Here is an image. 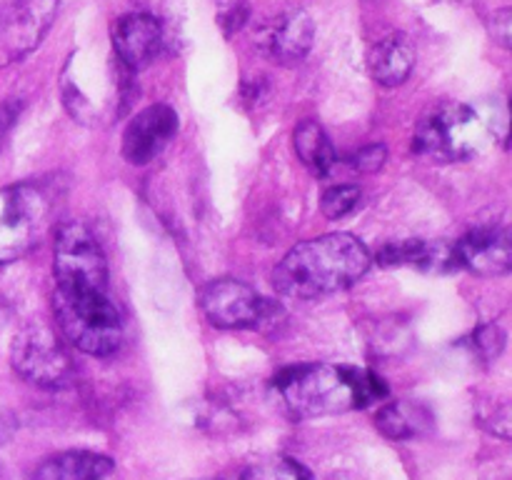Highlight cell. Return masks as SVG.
Masks as SVG:
<instances>
[{
	"instance_id": "cell-25",
	"label": "cell",
	"mask_w": 512,
	"mask_h": 480,
	"mask_svg": "<svg viewBox=\"0 0 512 480\" xmlns=\"http://www.w3.org/2000/svg\"><path fill=\"white\" fill-rule=\"evenodd\" d=\"M488 30L495 38V43H500L503 48L512 50V8L498 10V13L490 15Z\"/></svg>"
},
{
	"instance_id": "cell-2",
	"label": "cell",
	"mask_w": 512,
	"mask_h": 480,
	"mask_svg": "<svg viewBox=\"0 0 512 480\" xmlns=\"http://www.w3.org/2000/svg\"><path fill=\"white\" fill-rule=\"evenodd\" d=\"M273 385L295 418L348 413L355 408H368L388 395V385L370 370L328 363L285 368L275 375Z\"/></svg>"
},
{
	"instance_id": "cell-3",
	"label": "cell",
	"mask_w": 512,
	"mask_h": 480,
	"mask_svg": "<svg viewBox=\"0 0 512 480\" xmlns=\"http://www.w3.org/2000/svg\"><path fill=\"white\" fill-rule=\"evenodd\" d=\"M490 145V128L478 110L465 103H443L418 123L413 150L433 163H460Z\"/></svg>"
},
{
	"instance_id": "cell-21",
	"label": "cell",
	"mask_w": 512,
	"mask_h": 480,
	"mask_svg": "<svg viewBox=\"0 0 512 480\" xmlns=\"http://www.w3.org/2000/svg\"><path fill=\"white\" fill-rule=\"evenodd\" d=\"M505 330L500 325L488 323V325H480L473 335H470V348L473 353L478 355L480 360L490 363V360L500 358V353L505 350Z\"/></svg>"
},
{
	"instance_id": "cell-14",
	"label": "cell",
	"mask_w": 512,
	"mask_h": 480,
	"mask_svg": "<svg viewBox=\"0 0 512 480\" xmlns=\"http://www.w3.org/2000/svg\"><path fill=\"white\" fill-rule=\"evenodd\" d=\"M378 263L385 268H420L430 270V273H445V270H455L458 265V255H455V245L445 243V240H395L380 248Z\"/></svg>"
},
{
	"instance_id": "cell-11",
	"label": "cell",
	"mask_w": 512,
	"mask_h": 480,
	"mask_svg": "<svg viewBox=\"0 0 512 480\" xmlns=\"http://www.w3.org/2000/svg\"><path fill=\"white\" fill-rule=\"evenodd\" d=\"M178 133V113L158 103L140 110L123 133V155L130 165H148Z\"/></svg>"
},
{
	"instance_id": "cell-9",
	"label": "cell",
	"mask_w": 512,
	"mask_h": 480,
	"mask_svg": "<svg viewBox=\"0 0 512 480\" xmlns=\"http://www.w3.org/2000/svg\"><path fill=\"white\" fill-rule=\"evenodd\" d=\"M58 0H15L0 13V63L25 58L48 35Z\"/></svg>"
},
{
	"instance_id": "cell-24",
	"label": "cell",
	"mask_w": 512,
	"mask_h": 480,
	"mask_svg": "<svg viewBox=\"0 0 512 480\" xmlns=\"http://www.w3.org/2000/svg\"><path fill=\"white\" fill-rule=\"evenodd\" d=\"M483 425L490 430V433L498 435V438L512 440V400L510 403L498 405L495 410H490V413L485 415Z\"/></svg>"
},
{
	"instance_id": "cell-18",
	"label": "cell",
	"mask_w": 512,
	"mask_h": 480,
	"mask_svg": "<svg viewBox=\"0 0 512 480\" xmlns=\"http://www.w3.org/2000/svg\"><path fill=\"white\" fill-rule=\"evenodd\" d=\"M428 420V413L420 405L398 400V403H388L378 410V415H375V428L390 440H408L413 435L423 433Z\"/></svg>"
},
{
	"instance_id": "cell-5",
	"label": "cell",
	"mask_w": 512,
	"mask_h": 480,
	"mask_svg": "<svg viewBox=\"0 0 512 480\" xmlns=\"http://www.w3.org/2000/svg\"><path fill=\"white\" fill-rule=\"evenodd\" d=\"M53 198L43 185L18 183L0 188V265L35 248L50 228Z\"/></svg>"
},
{
	"instance_id": "cell-12",
	"label": "cell",
	"mask_w": 512,
	"mask_h": 480,
	"mask_svg": "<svg viewBox=\"0 0 512 480\" xmlns=\"http://www.w3.org/2000/svg\"><path fill=\"white\" fill-rule=\"evenodd\" d=\"M110 38H113L115 55L130 73L148 68L165 43L163 25L150 13L120 15L113 23Z\"/></svg>"
},
{
	"instance_id": "cell-20",
	"label": "cell",
	"mask_w": 512,
	"mask_h": 480,
	"mask_svg": "<svg viewBox=\"0 0 512 480\" xmlns=\"http://www.w3.org/2000/svg\"><path fill=\"white\" fill-rule=\"evenodd\" d=\"M360 203V188L358 185H335V188L325 190L323 200H320V210L325 218L340 220L345 215L353 213Z\"/></svg>"
},
{
	"instance_id": "cell-19",
	"label": "cell",
	"mask_w": 512,
	"mask_h": 480,
	"mask_svg": "<svg viewBox=\"0 0 512 480\" xmlns=\"http://www.w3.org/2000/svg\"><path fill=\"white\" fill-rule=\"evenodd\" d=\"M240 480H310V473L290 458H268L245 468Z\"/></svg>"
},
{
	"instance_id": "cell-28",
	"label": "cell",
	"mask_w": 512,
	"mask_h": 480,
	"mask_svg": "<svg viewBox=\"0 0 512 480\" xmlns=\"http://www.w3.org/2000/svg\"><path fill=\"white\" fill-rule=\"evenodd\" d=\"M0 480H8V478H5V470L3 468H0Z\"/></svg>"
},
{
	"instance_id": "cell-15",
	"label": "cell",
	"mask_w": 512,
	"mask_h": 480,
	"mask_svg": "<svg viewBox=\"0 0 512 480\" xmlns=\"http://www.w3.org/2000/svg\"><path fill=\"white\" fill-rule=\"evenodd\" d=\"M370 75L383 88H395L410 78L415 68V48L408 35L393 33L370 48L368 53Z\"/></svg>"
},
{
	"instance_id": "cell-10",
	"label": "cell",
	"mask_w": 512,
	"mask_h": 480,
	"mask_svg": "<svg viewBox=\"0 0 512 480\" xmlns=\"http://www.w3.org/2000/svg\"><path fill=\"white\" fill-rule=\"evenodd\" d=\"M315 40L313 18L303 8H288L265 20L255 33V45L265 58L280 65H295L310 53Z\"/></svg>"
},
{
	"instance_id": "cell-22",
	"label": "cell",
	"mask_w": 512,
	"mask_h": 480,
	"mask_svg": "<svg viewBox=\"0 0 512 480\" xmlns=\"http://www.w3.org/2000/svg\"><path fill=\"white\" fill-rule=\"evenodd\" d=\"M248 15H250V8L245 0H220L218 20H220V25H223V33L228 35V38L243 28L245 20H248Z\"/></svg>"
},
{
	"instance_id": "cell-23",
	"label": "cell",
	"mask_w": 512,
	"mask_h": 480,
	"mask_svg": "<svg viewBox=\"0 0 512 480\" xmlns=\"http://www.w3.org/2000/svg\"><path fill=\"white\" fill-rule=\"evenodd\" d=\"M385 160H388V150H385V145L373 143L360 148L358 153L350 158V165H353L358 173H375V170L383 168Z\"/></svg>"
},
{
	"instance_id": "cell-6",
	"label": "cell",
	"mask_w": 512,
	"mask_h": 480,
	"mask_svg": "<svg viewBox=\"0 0 512 480\" xmlns=\"http://www.w3.org/2000/svg\"><path fill=\"white\" fill-rule=\"evenodd\" d=\"M53 275L60 293H108V260L93 230L80 220L63 223L55 233Z\"/></svg>"
},
{
	"instance_id": "cell-26",
	"label": "cell",
	"mask_w": 512,
	"mask_h": 480,
	"mask_svg": "<svg viewBox=\"0 0 512 480\" xmlns=\"http://www.w3.org/2000/svg\"><path fill=\"white\" fill-rule=\"evenodd\" d=\"M20 110H23V100L20 98H8L0 103V140L10 133L15 120L20 118Z\"/></svg>"
},
{
	"instance_id": "cell-29",
	"label": "cell",
	"mask_w": 512,
	"mask_h": 480,
	"mask_svg": "<svg viewBox=\"0 0 512 480\" xmlns=\"http://www.w3.org/2000/svg\"><path fill=\"white\" fill-rule=\"evenodd\" d=\"M503 480H512V475H508V478H503Z\"/></svg>"
},
{
	"instance_id": "cell-7",
	"label": "cell",
	"mask_w": 512,
	"mask_h": 480,
	"mask_svg": "<svg viewBox=\"0 0 512 480\" xmlns=\"http://www.w3.org/2000/svg\"><path fill=\"white\" fill-rule=\"evenodd\" d=\"M200 308L210 325L223 330L270 328L283 318V308L275 300L235 278H220L205 285Z\"/></svg>"
},
{
	"instance_id": "cell-13",
	"label": "cell",
	"mask_w": 512,
	"mask_h": 480,
	"mask_svg": "<svg viewBox=\"0 0 512 480\" xmlns=\"http://www.w3.org/2000/svg\"><path fill=\"white\" fill-rule=\"evenodd\" d=\"M460 268L470 273L495 278L512 273V228H475L455 243Z\"/></svg>"
},
{
	"instance_id": "cell-1",
	"label": "cell",
	"mask_w": 512,
	"mask_h": 480,
	"mask_svg": "<svg viewBox=\"0 0 512 480\" xmlns=\"http://www.w3.org/2000/svg\"><path fill=\"white\" fill-rule=\"evenodd\" d=\"M368 248L355 235L330 233L295 245L273 273L280 295L298 300L325 298L348 290L368 273Z\"/></svg>"
},
{
	"instance_id": "cell-16",
	"label": "cell",
	"mask_w": 512,
	"mask_h": 480,
	"mask_svg": "<svg viewBox=\"0 0 512 480\" xmlns=\"http://www.w3.org/2000/svg\"><path fill=\"white\" fill-rule=\"evenodd\" d=\"M115 470L108 455L90 450H68L45 458L33 470L30 480H105Z\"/></svg>"
},
{
	"instance_id": "cell-4",
	"label": "cell",
	"mask_w": 512,
	"mask_h": 480,
	"mask_svg": "<svg viewBox=\"0 0 512 480\" xmlns=\"http://www.w3.org/2000/svg\"><path fill=\"white\" fill-rule=\"evenodd\" d=\"M55 323L60 333L88 355H110L123 340V320L108 293H60L53 295Z\"/></svg>"
},
{
	"instance_id": "cell-17",
	"label": "cell",
	"mask_w": 512,
	"mask_h": 480,
	"mask_svg": "<svg viewBox=\"0 0 512 480\" xmlns=\"http://www.w3.org/2000/svg\"><path fill=\"white\" fill-rule=\"evenodd\" d=\"M293 148L298 153L300 163L313 175H320V178H325L335 165L333 145H330L328 135H325V130L315 120L308 118L295 128Z\"/></svg>"
},
{
	"instance_id": "cell-8",
	"label": "cell",
	"mask_w": 512,
	"mask_h": 480,
	"mask_svg": "<svg viewBox=\"0 0 512 480\" xmlns=\"http://www.w3.org/2000/svg\"><path fill=\"white\" fill-rule=\"evenodd\" d=\"M10 365L30 385L58 390L70 385L73 363L55 330L48 325H25L10 345Z\"/></svg>"
},
{
	"instance_id": "cell-27",
	"label": "cell",
	"mask_w": 512,
	"mask_h": 480,
	"mask_svg": "<svg viewBox=\"0 0 512 480\" xmlns=\"http://www.w3.org/2000/svg\"><path fill=\"white\" fill-rule=\"evenodd\" d=\"M15 430H18V423H15L13 415L0 410V445L8 443V440L15 435Z\"/></svg>"
}]
</instances>
